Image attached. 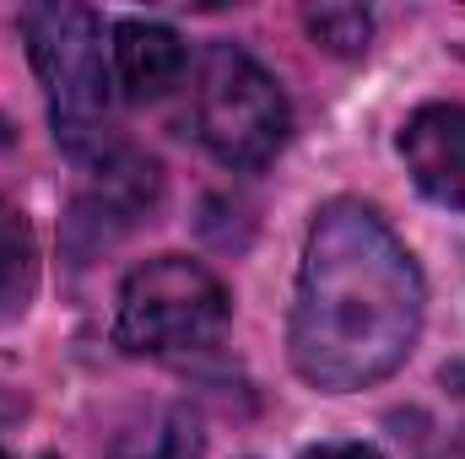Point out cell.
Here are the masks:
<instances>
[{"label": "cell", "instance_id": "5b68a950", "mask_svg": "<svg viewBox=\"0 0 465 459\" xmlns=\"http://www.w3.org/2000/svg\"><path fill=\"white\" fill-rule=\"evenodd\" d=\"M401 157L428 200L465 211V103H422L401 130Z\"/></svg>", "mask_w": 465, "mask_h": 459}, {"label": "cell", "instance_id": "8fae6325", "mask_svg": "<svg viewBox=\"0 0 465 459\" xmlns=\"http://www.w3.org/2000/svg\"><path fill=\"white\" fill-rule=\"evenodd\" d=\"M0 459H11V454H5V449H0Z\"/></svg>", "mask_w": 465, "mask_h": 459}, {"label": "cell", "instance_id": "6da1fadb", "mask_svg": "<svg viewBox=\"0 0 465 459\" xmlns=\"http://www.w3.org/2000/svg\"><path fill=\"white\" fill-rule=\"evenodd\" d=\"M422 270L362 200H331L303 243L292 298V367L325 395L384 384L422 336Z\"/></svg>", "mask_w": 465, "mask_h": 459}, {"label": "cell", "instance_id": "277c9868", "mask_svg": "<svg viewBox=\"0 0 465 459\" xmlns=\"http://www.w3.org/2000/svg\"><path fill=\"white\" fill-rule=\"evenodd\" d=\"M195 130L228 168H265L287 146V98L276 76L232 44H212L195 82Z\"/></svg>", "mask_w": 465, "mask_h": 459}, {"label": "cell", "instance_id": "9c48e42d", "mask_svg": "<svg viewBox=\"0 0 465 459\" xmlns=\"http://www.w3.org/2000/svg\"><path fill=\"white\" fill-rule=\"evenodd\" d=\"M114 459H201V427L190 416H168L152 438L119 449Z\"/></svg>", "mask_w": 465, "mask_h": 459}, {"label": "cell", "instance_id": "8992f818", "mask_svg": "<svg viewBox=\"0 0 465 459\" xmlns=\"http://www.w3.org/2000/svg\"><path fill=\"white\" fill-rule=\"evenodd\" d=\"M184 76V38L163 22H141L124 16L114 22V82L124 98L135 103H157L163 93H173Z\"/></svg>", "mask_w": 465, "mask_h": 459}, {"label": "cell", "instance_id": "30bf717a", "mask_svg": "<svg viewBox=\"0 0 465 459\" xmlns=\"http://www.w3.org/2000/svg\"><path fill=\"white\" fill-rule=\"evenodd\" d=\"M303 459H379V449H368V444H320Z\"/></svg>", "mask_w": 465, "mask_h": 459}, {"label": "cell", "instance_id": "52a82bcc", "mask_svg": "<svg viewBox=\"0 0 465 459\" xmlns=\"http://www.w3.org/2000/svg\"><path fill=\"white\" fill-rule=\"evenodd\" d=\"M38 287V249H33V228L22 211L0 206V325H11Z\"/></svg>", "mask_w": 465, "mask_h": 459}, {"label": "cell", "instance_id": "ba28073f", "mask_svg": "<svg viewBox=\"0 0 465 459\" xmlns=\"http://www.w3.org/2000/svg\"><path fill=\"white\" fill-rule=\"evenodd\" d=\"M303 27L314 33L320 49H331L341 60H357L373 38V16L362 5H314V11H303Z\"/></svg>", "mask_w": 465, "mask_h": 459}, {"label": "cell", "instance_id": "7a4b0ae2", "mask_svg": "<svg viewBox=\"0 0 465 459\" xmlns=\"http://www.w3.org/2000/svg\"><path fill=\"white\" fill-rule=\"evenodd\" d=\"M27 54L44 82L54 141L82 162L114 157V82L104 65V27L87 5L54 0L22 16Z\"/></svg>", "mask_w": 465, "mask_h": 459}, {"label": "cell", "instance_id": "3957f363", "mask_svg": "<svg viewBox=\"0 0 465 459\" xmlns=\"http://www.w3.org/2000/svg\"><path fill=\"white\" fill-rule=\"evenodd\" d=\"M228 287L184 254H157L135 265L119 287L114 336L135 356H179V351H206L228 330Z\"/></svg>", "mask_w": 465, "mask_h": 459}]
</instances>
